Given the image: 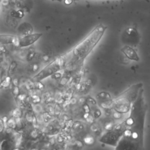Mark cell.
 I'll return each instance as SVG.
<instances>
[{
	"instance_id": "cell-1",
	"label": "cell",
	"mask_w": 150,
	"mask_h": 150,
	"mask_svg": "<svg viewBox=\"0 0 150 150\" xmlns=\"http://www.w3.org/2000/svg\"><path fill=\"white\" fill-rule=\"evenodd\" d=\"M148 106L142 88L124 121L125 129L114 150H144V130Z\"/></svg>"
},
{
	"instance_id": "cell-2",
	"label": "cell",
	"mask_w": 150,
	"mask_h": 150,
	"mask_svg": "<svg viewBox=\"0 0 150 150\" xmlns=\"http://www.w3.org/2000/svg\"><path fill=\"white\" fill-rule=\"evenodd\" d=\"M107 26L99 23L77 45L67 53L69 56V64L77 66L83 63L86 58L94 49L102 38Z\"/></svg>"
},
{
	"instance_id": "cell-3",
	"label": "cell",
	"mask_w": 150,
	"mask_h": 150,
	"mask_svg": "<svg viewBox=\"0 0 150 150\" xmlns=\"http://www.w3.org/2000/svg\"><path fill=\"white\" fill-rule=\"evenodd\" d=\"M142 88L143 84L141 82L129 86L127 89L114 98L111 103L112 108L120 114L129 112L140 90Z\"/></svg>"
},
{
	"instance_id": "cell-4",
	"label": "cell",
	"mask_w": 150,
	"mask_h": 150,
	"mask_svg": "<svg viewBox=\"0 0 150 150\" xmlns=\"http://www.w3.org/2000/svg\"><path fill=\"white\" fill-rule=\"evenodd\" d=\"M69 60L70 58L68 53L57 57L42 69L39 73L36 74L33 77V80L36 81H40L57 73L66 66V64H69Z\"/></svg>"
},
{
	"instance_id": "cell-5",
	"label": "cell",
	"mask_w": 150,
	"mask_h": 150,
	"mask_svg": "<svg viewBox=\"0 0 150 150\" xmlns=\"http://www.w3.org/2000/svg\"><path fill=\"white\" fill-rule=\"evenodd\" d=\"M124 129L125 124L123 121L104 134L101 137L100 142L104 144L115 147L121 139Z\"/></svg>"
},
{
	"instance_id": "cell-6",
	"label": "cell",
	"mask_w": 150,
	"mask_h": 150,
	"mask_svg": "<svg viewBox=\"0 0 150 150\" xmlns=\"http://www.w3.org/2000/svg\"><path fill=\"white\" fill-rule=\"evenodd\" d=\"M121 40L125 45L134 46L137 45L140 40V35L135 26L127 27L121 35Z\"/></svg>"
},
{
	"instance_id": "cell-7",
	"label": "cell",
	"mask_w": 150,
	"mask_h": 150,
	"mask_svg": "<svg viewBox=\"0 0 150 150\" xmlns=\"http://www.w3.org/2000/svg\"><path fill=\"white\" fill-rule=\"evenodd\" d=\"M42 35V33H35L19 38L18 47H24L30 46L39 40Z\"/></svg>"
},
{
	"instance_id": "cell-8",
	"label": "cell",
	"mask_w": 150,
	"mask_h": 150,
	"mask_svg": "<svg viewBox=\"0 0 150 150\" xmlns=\"http://www.w3.org/2000/svg\"><path fill=\"white\" fill-rule=\"evenodd\" d=\"M121 51L129 60L137 62L139 60L138 54L132 46L125 45L121 49Z\"/></svg>"
},
{
	"instance_id": "cell-9",
	"label": "cell",
	"mask_w": 150,
	"mask_h": 150,
	"mask_svg": "<svg viewBox=\"0 0 150 150\" xmlns=\"http://www.w3.org/2000/svg\"><path fill=\"white\" fill-rule=\"evenodd\" d=\"M19 38L12 35H0V43L3 45L12 44L18 47Z\"/></svg>"
},
{
	"instance_id": "cell-10",
	"label": "cell",
	"mask_w": 150,
	"mask_h": 150,
	"mask_svg": "<svg viewBox=\"0 0 150 150\" xmlns=\"http://www.w3.org/2000/svg\"><path fill=\"white\" fill-rule=\"evenodd\" d=\"M16 143L9 138H6L0 142V150H16Z\"/></svg>"
},
{
	"instance_id": "cell-11",
	"label": "cell",
	"mask_w": 150,
	"mask_h": 150,
	"mask_svg": "<svg viewBox=\"0 0 150 150\" xmlns=\"http://www.w3.org/2000/svg\"><path fill=\"white\" fill-rule=\"evenodd\" d=\"M18 30L21 35L24 36L32 33L33 32V27L29 23L22 22L18 26Z\"/></svg>"
},
{
	"instance_id": "cell-12",
	"label": "cell",
	"mask_w": 150,
	"mask_h": 150,
	"mask_svg": "<svg viewBox=\"0 0 150 150\" xmlns=\"http://www.w3.org/2000/svg\"><path fill=\"white\" fill-rule=\"evenodd\" d=\"M11 13L13 16L16 17L18 18H22L24 16V12L21 9H19L17 11H13Z\"/></svg>"
},
{
	"instance_id": "cell-13",
	"label": "cell",
	"mask_w": 150,
	"mask_h": 150,
	"mask_svg": "<svg viewBox=\"0 0 150 150\" xmlns=\"http://www.w3.org/2000/svg\"><path fill=\"white\" fill-rule=\"evenodd\" d=\"M4 129V121L0 119V133H1Z\"/></svg>"
},
{
	"instance_id": "cell-14",
	"label": "cell",
	"mask_w": 150,
	"mask_h": 150,
	"mask_svg": "<svg viewBox=\"0 0 150 150\" xmlns=\"http://www.w3.org/2000/svg\"><path fill=\"white\" fill-rule=\"evenodd\" d=\"M73 2V0H64V4L67 5H71Z\"/></svg>"
},
{
	"instance_id": "cell-15",
	"label": "cell",
	"mask_w": 150,
	"mask_h": 150,
	"mask_svg": "<svg viewBox=\"0 0 150 150\" xmlns=\"http://www.w3.org/2000/svg\"><path fill=\"white\" fill-rule=\"evenodd\" d=\"M9 2V0H2V4L4 5V6H6L8 5Z\"/></svg>"
},
{
	"instance_id": "cell-16",
	"label": "cell",
	"mask_w": 150,
	"mask_h": 150,
	"mask_svg": "<svg viewBox=\"0 0 150 150\" xmlns=\"http://www.w3.org/2000/svg\"><path fill=\"white\" fill-rule=\"evenodd\" d=\"M4 51V48L2 46H0V54Z\"/></svg>"
},
{
	"instance_id": "cell-17",
	"label": "cell",
	"mask_w": 150,
	"mask_h": 150,
	"mask_svg": "<svg viewBox=\"0 0 150 150\" xmlns=\"http://www.w3.org/2000/svg\"><path fill=\"white\" fill-rule=\"evenodd\" d=\"M52 1H56V2H62L63 0H51Z\"/></svg>"
},
{
	"instance_id": "cell-18",
	"label": "cell",
	"mask_w": 150,
	"mask_h": 150,
	"mask_svg": "<svg viewBox=\"0 0 150 150\" xmlns=\"http://www.w3.org/2000/svg\"><path fill=\"white\" fill-rule=\"evenodd\" d=\"M2 85L0 84V88H1V87H2Z\"/></svg>"
},
{
	"instance_id": "cell-19",
	"label": "cell",
	"mask_w": 150,
	"mask_h": 150,
	"mask_svg": "<svg viewBox=\"0 0 150 150\" xmlns=\"http://www.w3.org/2000/svg\"><path fill=\"white\" fill-rule=\"evenodd\" d=\"M76 1H79V0H76ZM127 1H128V0H127Z\"/></svg>"
}]
</instances>
